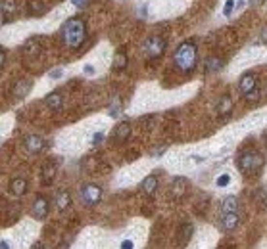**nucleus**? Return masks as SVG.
Instances as JSON below:
<instances>
[{
    "label": "nucleus",
    "instance_id": "nucleus-18",
    "mask_svg": "<svg viewBox=\"0 0 267 249\" xmlns=\"http://www.w3.org/2000/svg\"><path fill=\"white\" fill-rule=\"evenodd\" d=\"M45 102H47V105H48L50 109L56 111V109L63 107V94H62L60 90H54V92H50V94H47Z\"/></svg>",
    "mask_w": 267,
    "mask_h": 249
},
{
    "label": "nucleus",
    "instance_id": "nucleus-16",
    "mask_svg": "<svg viewBox=\"0 0 267 249\" xmlns=\"http://www.w3.org/2000/svg\"><path fill=\"white\" fill-rule=\"evenodd\" d=\"M27 192V180L25 178H14L10 182V194L16 198H21Z\"/></svg>",
    "mask_w": 267,
    "mask_h": 249
},
{
    "label": "nucleus",
    "instance_id": "nucleus-14",
    "mask_svg": "<svg viewBox=\"0 0 267 249\" xmlns=\"http://www.w3.org/2000/svg\"><path fill=\"white\" fill-rule=\"evenodd\" d=\"M141 190H142V194L146 196V198H154L156 196V190H158V178L156 176H146L144 180H142V184H141Z\"/></svg>",
    "mask_w": 267,
    "mask_h": 249
},
{
    "label": "nucleus",
    "instance_id": "nucleus-20",
    "mask_svg": "<svg viewBox=\"0 0 267 249\" xmlns=\"http://www.w3.org/2000/svg\"><path fill=\"white\" fill-rule=\"evenodd\" d=\"M221 213H238V199H236V196H225L223 198Z\"/></svg>",
    "mask_w": 267,
    "mask_h": 249
},
{
    "label": "nucleus",
    "instance_id": "nucleus-34",
    "mask_svg": "<svg viewBox=\"0 0 267 249\" xmlns=\"http://www.w3.org/2000/svg\"><path fill=\"white\" fill-rule=\"evenodd\" d=\"M266 142H267V134H266Z\"/></svg>",
    "mask_w": 267,
    "mask_h": 249
},
{
    "label": "nucleus",
    "instance_id": "nucleus-3",
    "mask_svg": "<svg viewBox=\"0 0 267 249\" xmlns=\"http://www.w3.org/2000/svg\"><path fill=\"white\" fill-rule=\"evenodd\" d=\"M266 165V157L258 151H244L236 159V167L244 176H254L258 175Z\"/></svg>",
    "mask_w": 267,
    "mask_h": 249
},
{
    "label": "nucleus",
    "instance_id": "nucleus-31",
    "mask_svg": "<svg viewBox=\"0 0 267 249\" xmlns=\"http://www.w3.org/2000/svg\"><path fill=\"white\" fill-rule=\"evenodd\" d=\"M102 138H104V134H100V132H98V134H96V138L93 140V144H100V142H102Z\"/></svg>",
    "mask_w": 267,
    "mask_h": 249
},
{
    "label": "nucleus",
    "instance_id": "nucleus-22",
    "mask_svg": "<svg viewBox=\"0 0 267 249\" xmlns=\"http://www.w3.org/2000/svg\"><path fill=\"white\" fill-rule=\"evenodd\" d=\"M33 88V83L31 81H19L16 87H14V96L19 100V98H25L29 94V90Z\"/></svg>",
    "mask_w": 267,
    "mask_h": 249
},
{
    "label": "nucleus",
    "instance_id": "nucleus-9",
    "mask_svg": "<svg viewBox=\"0 0 267 249\" xmlns=\"http://www.w3.org/2000/svg\"><path fill=\"white\" fill-rule=\"evenodd\" d=\"M23 146H25V149H27L29 153H41V151L45 149V146H47V142H45L39 134H29V136H25Z\"/></svg>",
    "mask_w": 267,
    "mask_h": 249
},
{
    "label": "nucleus",
    "instance_id": "nucleus-26",
    "mask_svg": "<svg viewBox=\"0 0 267 249\" xmlns=\"http://www.w3.org/2000/svg\"><path fill=\"white\" fill-rule=\"evenodd\" d=\"M229 182H231V176H229V175H221V176H217V180H215V184H217L219 188H225Z\"/></svg>",
    "mask_w": 267,
    "mask_h": 249
},
{
    "label": "nucleus",
    "instance_id": "nucleus-23",
    "mask_svg": "<svg viewBox=\"0 0 267 249\" xmlns=\"http://www.w3.org/2000/svg\"><path fill=\"white\" fill-rule=\"evenodd\" d=\"M223 69V59H219V58H208L206 59V73H217V71H221Z\"/></svg>",
    "mask_w": 267,
    "mask_h": 249
},
{
    "label": "nucleus",
    "instance_id": "nucleus-2",
    "mask_svg": "<svg viewBox=\"0 0 267 249\" xmlns=\"http://www.w3.org/2000/svg\"><path fill=\"white\" fill-rule=\"evenodd\" d=\"M173 63L179 71L183 73H192L198 65V48L192 41H187L183 43L179 48L175 50V56H173Z\"/></svg>",
    "mask_w": 267,
    "mask_h": 249
},
{
    "label": "nucleus",
    "instance_id": "nucleus-32",
    "mask_svg": "<svg viewBox=\"0 0 267 249\" xmlns=\"http://www.w3.org/2000/svg\"><path fill=\"white\" fill-rule=\"evenodd\" d=\"M121 248H133V242H131V240H127V242H123V244H121Z\"/></svg>",
    "mask_w": 267,
    "mask_h": 249
},
{
    "label": "nucleus",
    "instance_id": "nucleus-33",
    "mask_svg": "<svg viewBox=\"0 0 267 249\" xmlns=\"http://www.w3.org/2000/svg\"><path fill=\"white\" fill-rule=\"evenodd\" d=\"M250 2H252V4H260L262 0H250Z\"/></svg>",
    "mask_w": 267,
    "mask_h": 249
},
{
    "label": "nucleus",
    "instance_id": "nucleus-29",
    "mask_svg": "<svg viewBox=\"0 0 267 249\" xmlns=\"http://www.w3.org/2000/svg\"><path fill=\"white\" fill-rule=\"evenodd\" d=\"M6 63V50H0V67H4Z\"/></svg>",
    "mask_w": 267,
    "mask_h": 249
},
{
    "label": "nucleus",
    "instance_id": "nucleus-19",
    "mask_svg": "<svg viewBox=\"0 0 267 249\" xmlns=\"http://www.w3.org/2000/svg\"><path fill=\"white\" fill-rule=\"evenodd\" d=\"M69 205H71V194H69L67 190H60V192L56 194V209L62 213V211H65Z\"/></svg>",
    "mask_w": 267,
    "mask_h": 249
},
{
    "label": "nucleus",
    "instance_id": "nucleus-30",
    "mask_svg": "<svg viewBox=\"0 0 267 249\" xmlns=\"http://www.w3.org/2000/svg\"><path fill=\"white\" fill-rule=\"evenodd\" d=\"M260 39H262V43H264V44H267V27H264V29H262V35H260Z\"/></svg>",
    "mask_w": 267,
    "mask_h": 249
},
{
    "label": "nucleus",
    "instance_id": "nucleus-5",
    "mask_svg": "<svg viewBox=\"0 0 267 249\" xmlns=\"http://www.w3.org/2000/svg\"><path fill=\"white\" fill-rule=\"evenodd\" d=\"M102 199V188L96 186V184H85L83 190H81V201L87 205V207H94L98 205Z\"/></svg>",
    "mask_w": 267,
    "mask_h": 249
},
{
    "label": "nucleus",
    "instance_id": "nucleus-8",
    "mask_svg": "<svg viewBox=\"0 0 267 249\" xmlns=\"http://www.w3.org/2000/svg\"><path fill=\"white\" fill-rule=\"evenodd\" d=\"M129 136H131V125H129L127 121H121V123L115 125V129L111 131V140H113L115 144H123V142H127Z\"/></svg>",
    "mask_w": 267,
    "mask_h": 249
},
{
    "label": "nucleus",
    "instance_id": "nucleus-24",
    "mask_svg": "<svg viewBox=\"0 0 267 249\" xmlns=\"http://www.w3.org/2000/svg\"><path fill=\"white\" fill-rule=\"evenodd\" d=\"M29 10H31V14L41 15V14L45 12V4H43V0H31V2H29Z\"/></svg>",
    "mask_w": 267,
    "mask_h": 249
},
{
    "label": "nucleus",
    "instance_id": "nucleus-11",
    "mask_svg": "<svg viewBox=\"0 0 267 249\" xmlns=\"http://www.w3.org/2000/svg\"><path fill=\"white\" fill-rule=\"evenodd\" d=\"M219 226H221L223 232H233L238 226V213H223L221 220H219Z\"/></svg>",
    "mask_w": 267,
    "mask_h": 249
},
{
    "label": "nucleus",
    "instance_id": "nucleus-17",
    "mask_svg": "<svg viewBox=\"0 0 267 249\" xmlns=\"http://www.w3.org/2000/svg\"><path fill=\"white\" fill-rule=\"evenodd\" d=\"M127 54L125 52H117L115 56H113V61H111V71L113 73H121V71H125L127 69Z\"/></svg>",
    "mask_w": 267,
    "mask_h": 249
},
{
    "label": "nucleus",
    "instance_id": "nucleus-12",
    "mask_svg": "<svg viewBox=\"0 0 267 249\" xmlns=\"http://www.w3.org/2000/svg\"><path fill=\"white\" fill-rule=\"evenodd\" d=\"M192 234H194V226H192V224H181L179 230H177V246H179V248L187 246V244L190 242Z\"/></svg>",
    "mask_w": 267,
    "mask_h": 249
},
{
    "label": "nucleus",
    "instance_id": "nucleus-10",
    "mask_svg": "<svg viewBox=\"0 0 267 249\" xmlns=\"http://www.w3.org/2000/svg\"><path fill=\"white\" fill-rule=\"evenodd\" d=\"M187 188H188V180H187V178H183V176H177V178L171 182L169 194H171V198L181 199L185 194H187Z\"/></svg>",
    "mask_w": 267,
    "mask_h": 249
},
{
    "label": "nucleus",
    "instance_id": "nucleus-13",
    "mask_svg": "<svg viewBox=\"0 0 267 249\" xmlns=\"http://www.w3.org/2000/svg\"><path fill=\"white\" fill-rule=\"evenodd\" d=\"M56 173H58V167H56V163L54 161H48V163H45L43 165V171H41V180H43V184H52V180L56 178Z\"/></svg>",
    "mask_w": 267,
    "mask_h": 249
},
{
    "label": "nucleus",
    "instance_id": "nucleus-21",
    "mask_svg": "<svg viewBox=\"0 0 267 249\" xmlns=\"http://www.w3.org/2000/svg\"><path fill=\"white\" fill-rule=\"evenodd\" d=\"M16 12H17V4H16V0H2V14H4L2 23H8L10 17H12Z\"/></svg>",
    "mask_w": 267,
    "mask_h": 249
},
{
    "label": "nucleus",
    "instance_id": "nucleus-28",
    "mask_svg": "<svg viewBox=\"0 0 267 249\" xmlns=\"http://www.w3.org/2000/svg\"><path fill=\"white\" fill-rule=\"evenodd\" d=\"M63 75V69H54V71H50V79H60Z\"/></svg>",
    "mask_w": 267,
    "mask_h": 249
},
{
    "label": "nucleus",
    "instance_id": "nucleus-6",
    "mask_svg": "<svg viewBox=\"0 0 267 249\" xmlns=\"http://www.w3.org/2000/svg\"><path fill=\"white\" fill-rule=\"evenodd\" d=\"M50 213V201L45 198V196H37L35 203H33V209H31V215L33 219L37 220H45Z\"/></svg>",
    "mask_w": 267,
    "mask_h": 249
},
{
    "label": "nucleus",
    "instance_id": "nucleus-1",
    "mask_svg": "<svg viewBox=\"0 0 267 249\" xmlns=\"http://www.w3.org/2000/svg\"><path fill=\"white\" fill-rule=\"evenodd\" d=\"M62 39L69 48L77 50L87 41V25L79 17H71L62 27Z\"/></svg>",
    "mask_w": 267,
    "mask_h": 249
},
{
    "label": "nucleus",
    "instance_id": "nucleus-15",
    "mask_svg": "<svg viewBox=\"0 0 267 249\" xmlns=\"http://www.w3.org/2000/svg\"><path fill=\"white\" fill-rule=\"evenodd\" d=\"M231 111H233V98L229 94H223L221 98L217 100V113L221 117H227Z\"/></svg>",
    "mask_w": 267,
    "mask_h": 249
},
{
    "label": "nucleus",
    "instance_id": "nucleus-25",
    "mask_svg": "<svg viewBox=\"0 0 267 249\" xmlns=\"http://www.w3.org/2000/svg\"><path fill=\"white\" fill-rule=\"evenodd\" d=\"M244 98L248 100L250 103H258V102H260V90L256 88V90H252V92H248V94H244Z\"/></svg>",
    "mask_w": 267,
    "mask_h": 249
},
{
    "label": "nucleus",
    "instance_id": "nucleus-7",
    "mask_svg": "<svg viewBox=\"0 0 267 249\" xmlns=\"http://www.w3.org/2000/svg\"><path fill=\"white\" fill-rule=\"evenodd\" d=\"M256 88H258L256 73H252V71L242 73V77L238 79V90H240L242 94H248V92H252V90H256Z\"/></svg>",
    "mask_w": 267,
    "mask_h": 249
},
{
    "label": "nucleus",
    "instance_id": "nucleus-4",
    "mask_svg": "<svg viewBox=\"0 0 267 249\" xmlns=\"http://www.w3.org/2000/svg\"><path fill=\"white\" fill-rule=\"evenodd\" d=\"M165 41L158 37V35H154V37H150V39H146L144 41V44H142V52L148 56V58H152V59H156V58H161L163 56V52H165Z\"/></svg>",
    "mask_w": 267,
    "mask_h": 249
},
{
    "label": "nucleus",
    "instance_id": "nucleus-27",
    "mask_svg": "<svg viewBox=\"0 0 267 249\" xmlns=\"http://www.w3.org/2000/svg\"><path fill=\"white\" fill-rule=\"evenodd\" d=\"M233 8H235V0H227V4H225V8H223V14H225V15H231Z\"/></svg>",
    "mask_w": 267,
    "mask_h": 249
}]
</instances>
